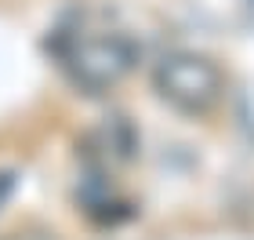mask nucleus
I'll return each mask as SVG.
<instances>
[{"label":"nucleus","instance_id":"obj_1","mask_svg":"<svg viewBox=\"0 0 254 240\" xmlns=\"http://www.w3.org/2000/svg\"><path fill=\"white\" fill-rule=\"evenodd\" d=\"M160 95L171 98L178 109L203 113L218 98V70L196 55H171L156 70Z\"/></svg>","mask_w":254,"mask_h":240},{"label":"nucleus","instance_id":"obj_2","mask_svg":"<svg viewBox=\"0 0 254 240\" xmlns=\"http://www.w3.org/2000/svg\"><path fill=\"white\" fill-rule=\"evenodd\" d=\"M65 66L87 87H106L127 73L131 48L120 37H87V40H76L73 51H65Z\"/></svg>","mask_w":254,"mask_h":240}]
</instances>
